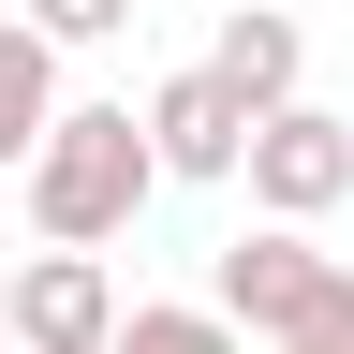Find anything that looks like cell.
I'll list each match as a JSON object with an SVG mask.
<instances>
[{
  "label": "cell",
  "instance_id": "6da1fadb",
  "mask_svg": "<svg viewBox=\"0 0 354 354\" xmlns=\"http://www.w3.org/2000/svg\"><path fill=\"white\" fill-rule=\"evenodd\" d=\"M15 192H30V236H44V251H118L133 207L162 192V148H148V118H133V104H74Z\"/></svg>",
  "mask_w": 354,
  "mask_h": 354
},
{
  "label": "cell",
  "instance_id": "7a4b0ae2",
  "mask_svg": "<svg viewBox=\"0 0 354 354\" xmlns=\"http://www.w3.org/2000/svg\"><path fill=\"white\" fill-rule=\"evenodd\" d=\"M207 310L236 339H266V354H310V339H354V266L310 251V236H281V221H251V236H221Z\"/></svg>",
  "mask_w": 354,
  "mask_h": 354
},
{
  "label": "cell",
  "instance_id": "3957f363",
  "mask_svg": "<svg viewBox=\"0 0 354 354\" xmlns=\"http://www.w3.org/2000/svg\"><path fill=\"white\" fill-rule=\"evenodd\" d=\"M251 207L281 221V236H310L325 207H354V118H325V104L266 118L251 133Z\"/></svg>",
  "mask_w": 354,
  "mask_h": 354
},
{
  "label": "cell",
  "instance_id": "277c9868",
  "mask_svg": "<svg viewBox=\"0 0 354 354\" xmlns=\"http://www.w3.org/2000/svg\"><path fill=\"white\" fill-rule=\"evenodd\" d=\"M118 266L104 251H30L15 266V354H118Z\"/></svg>",
  "mask_w": 354,
  "mask_h": 354
},
{
  "label": "cell",
  "instance_id": "5b68a950",
  "mask_svg": "<svg viewBox=\"0 0 354 354\" xmlns=\"http://www.w3.org/2000/svg\"><path fill=\"white\" fill-rule=\"evenodd\" d=\"M133 118H148V148H162V177H251V104H236V88H221L207 59H177L162 88H148V104H133Z\"/></svg>",
  "mask_w": 354,
  "mask_h": 354
},
{
  "label": "cell",
  "instance_id": "8992f818",
  "mask_svg": "<svg viewBox=\"0 0 354 354\" xmlns=\"http://www.w3.org/2000/svg\"><path fill=\"white\" fill-rule=\"evenodd\" d=\"M207 74L236 88L251 118H295V104H310V30L281 15V0H236V15L207 30Z\"/></svg>",
  "mask_w": 354,
  "mask_h": 354
},
{
  "label": "cell",
  "instance_id": "52a82bcc",
  "mask_svg": "<svg viewBox=\"0 0 354 354\" xmlns=\"http://www.w3.org/2000/svg\"><path fill=\"white\" fill-rule=\"evenodd\" d=\"M59 118H74V88H59V44H44L30 15H0V177H30Z\"/></svg>",
  "mask_w": 354,
  "mask_h": 354
},
{
  "label": "cell",
  "instance_id": "ba28073f",
  "mask_svg": "<svg viewBox=\"0 0 354 354\" xmlns=\"http://www.w3.org/2000/svg\"><path fill=\"white\" fill-rule=\"evenodd\" d=\"M118 354H251V339L221 325L207 295H133V325H118Z\"/></svg>",
  "mask_w": 354,
  "mask_h": 354
},
{
  "label": "cell",
  "instance_id": "9c48e42d",
  "mask_svg": "<svg viewBox=\"0 0 354 354\" xmlns=\"http://www.w3.org/2000/svg\"><path fill=\"white\" fill-rule=\"evenodd\" d=\"M15 15L59 44V59H74V44H118V30H133V0H15Z\"/></svg>",
  "mask_w": 354,
  "mask_h": 354
},
{
  "label": "cell",
  "instance_id": "30bf717a",
  "mask_svg": "<svg viewBox=\"0 0 354 354\" xmlns=\"http://www.w3.org/2000/svg\"><path fill=\"white\" fill-rule=\"evenodd\" d=\"M0 354H15V266H0Z\"/></svg>",
  "mask_w": 354,
  "mask_h": 354
},
{
  "label": "cell",
  "instance_id": "8fae6325",
  "mask_svg": "<svg viewBox=\"0 0 354 354\" xmlns=\"http://www.w3.org/2000/svg\"><path fill=\"white\" fill-rule=\"evenodd\" d=\"M310 354H354V339H310Z\"/></svg>",
  "mask_w": 354,
  "mask_h": 354
}]
</instances>
